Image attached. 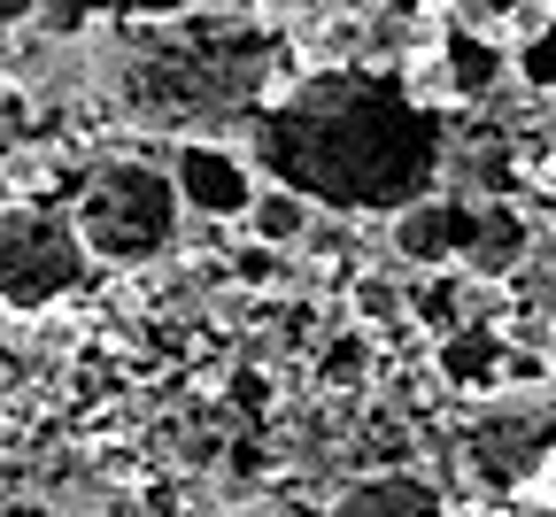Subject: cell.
Here are the masks:
<instances>
[{"label": "cell", "mask_w": 556, "mask_h": 517, "mask_svg": "<svg viewBox=\"0 0 556 517\" xmlns=\"http://www.w3.org/2000/svg\"><path fill=\"white\" fill-rule=\"evenodd\" d=\"M170 186H178L186 216L240 225L263 178H255V163H248V147H225V139H178V147H170Z\"/></svg>", "instance_id": "obj_6"}, {"label": "cell", "mask_w": 556, "mask_h": 517, "mask_svg": "<svg viewBox=\"0 0 556 517\" xmlns=\"http://www.w3.org/2000/svg\"><path fill=\"white\" fill-rule=\"evenodd\" d=\"M541 147H548V163H556V93H541Z\"/></svg>", "instance_id": "obj_14"}, {"label": "cell", "mask_w": 556, "mask_h": 517, "mask_svg": "<svg viewBox=\"0 0 556 517\" xmlns=\"http://www.w3.org/2000/svg\"><path fill=\"white\" fill-rule=\"evenodd\" d=\"M541 348H548V363H556V317H548V332H541Z\"/></svg>", "instance_id": "obj_17"}, {"label": "cell", "mask_w": 556, "mask_h": 517, "mask_svg": "<svg viewBox=\"0 0 556 517\" xmlns=\"http://www.w3.org/2000/svg\"><path fill=\"white\" fill-rule=\"evenodd\" d=\"M0 517H62V509H47V502H9Z\"/></svg>", "instance_id": "obj_15"}, {"label": "cell", "mask_w": 556, "mask_h": 517, "mask_svg": "<svg viewBox=\"0 0 556 517\" xmlns=\"http://www.w3.org/2000/svg\"><path fill=\"white\" fill-rule=\"evenodd\" d=\"M240 232L255 240V248H270V255H294V248H309V232H317V209L302 201V193H287V186H255V201H248V216H240Z\"/></svg>", "instance_id": "obj_10"}, {"label": "cell", "mask_w": 556, "mask_h": 517, "mask_svg": "<svg viewBox=\"0 0 556 517\" xmlns=\"http://www.w3.org/2000/svg\"><path fill=\"white\" fill-rule=\"evenodd\" d=\"M471 225H479V201L471 193H426L387 216V248L409 263V270H464L471 255Z\"/></svg>", "instance_id": "obj_7"}, {"label": "cell", "mask_w": 556, "mask_h": 517, "mask_svg": "<svg viewBox=\"0 0 556 517\" xmlns=\"http://www.w3.org/2000/svg\"><path fill=\"white\" fill-rule=\"evenodd\" d=\"M541 494H548V502H556V456H548V471H541Z\"/></svg>", "instance_id": "obj_16"}, {"label": "cell", "mask_w": 556, "mask_h": 517, "mask_svg": "<svg viewBox=\"0 0 556 517\" xmlns=\"http://www.w3.org/2000/svg\"><path fill=\"white\" fill-rule=\"evenodd\" d=\"M31 16H39V0H0V47H9V39L31 24Z\"/></svg>", "instance_id": "obj_12"}, {"label": "cell", "mask_w": 556, "mask_h": 517, "mask_svg": "<svg viewBox=\"0 0 556 517\" xmlns=\"http://www.w3.org/2000/svg\"><path fill=\"white\" fill-rule=\"evenodd\" d=\"M503 517H556V502L548 494H518V502H503Z\"/></svg>", "instance_id": "obj_13"}, {"label": "cell", "mask_w": 556, "mask_h": 517, "mask_svg": "<svg viewBox=\"0 0 556 517\" xmlns=\"http://www.w3.org/2000/svg\"><path fill=\"white\" fill-rule=\"evenodd\" d=\"M93 278V255L70 225V209L47 201H0V310L9 317H47L78 302Z\"/></svg>", "instance_id": "obj_5"}, {"label": "cell", "mask_w": 556, "mask_h": 517, "mask_svg": "<svg viewBox=\"0 0 556 517\" xmlns=\"http://www.w3.org/2000/svg\"><path fill=\"white\" fill-rule=\"evenodd\" d=\"M278 62H287V47L255 9L116 16L93 39V93L124 131L217 139L248 131V116L278 86Z\"/></svg>", "instance_id": "obj_2"}, {"label": "cell", "mask_w": 556, "mask_h": 517, "mask_svg": "<svg viewBox=\"0 0 556 517\" xmlns=\"http://www.w3.org/2000/svg\"><path fill=\"white\" fill-rule=\"evenodd\" d=\"M70 225H78L86 255L109 270H148L178 248L186 232V201L170 186V163H101L86 171L78 201H70Z\"/></svg>", "instance_id": "obj_3"}, {"label": "cell", "mask_w": 556, "mask_h": 517, "mask_svg": "<svg viewBox=\"0 0 556 517\" xmlns=\"http://www.w3.org/2000/svg\"><path fill=\"white\" fill-rule=\"evenodd\" d=\"M556 456V394L548 387H495L471 394L456 417V471L479 502H518L541 487Z\"/></svg>", "instance_id": "obj_4"}, {"label": "cell", "mask_w": 556, "mask_h": 517, "mask_svg": "<svg viewBox=\"0 0 556 517\" xmlns=\"http://www.w3.org/2000/svg\"><path fill=\"white\" fill-rule=\"evenodd\" d=\"M510 78L533 86V93H556V24H541L510 47Z\"/></svg>", "instance_id": "obj_11"}, {"label": "cell", "mask_w": 556, "mask_h": 517, "mask_svg": "<svg viewBox=\"0 0 556 517\" xmlns=\"http://www.w3.org/2000/svg\"><path fill=\"white\" fill-rule=\"evenodd\" d=\"M533 263V216L518 209V201H479V225H471V255H464V278H479V286H503V278H518Z\"/></svg>", "instance_id": "obj_9"}, {"label": "cell", "mask_w": 556, "mask_h": 517, "mask_svg": "<svg viewBox=\"0 0 556 517\" xmlns=\"http://www.w3.org/2000/svg\"><path fill=\"white\" fill-rule=\"evenodd\" d=\"M325 517H456V502L417 471H364L325 502Z\"/></svg>", "instance_id": "obj_8"}, {"label": "cell", "mask_w": 556, "mask_h": 517, "mask_svg": "<svg viewBox=\"0 0 556 517\" xmlns=\"http://www.w3.org/2000/svg\"><path fill=\"white\" fill-rule=\"evenodd\" d=\"M217 517H278V509H217Z\"/></svg>", "instance_id": "obj_18"}, {"label": "cell", "mask_w": 556, "mask_h": 517, "mask_svg": "<svg viewBox=\"0 0 556 517\" xmlns=\"http://www.w3.org/2000/svg\"><path fill=\"white\" fill-rule=\"evenodd\" d=\"M240 147L255 178L325 216H394L448 186V116L379 62L302 70L248 116Z\"/></svg>", "instance_id": "obj_1"}]
</instances>
